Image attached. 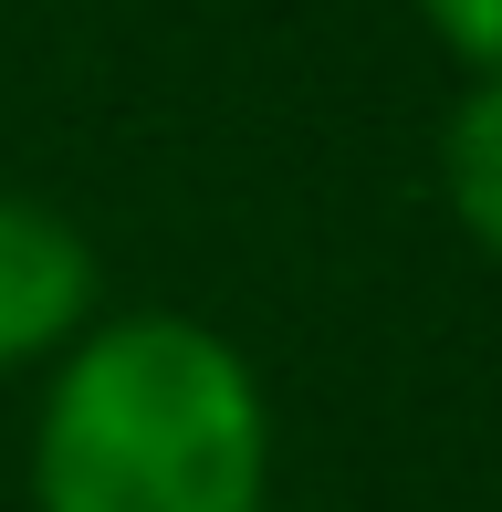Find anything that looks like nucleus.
Masks as SVG:
<instances>
[{
  "mask_svg": "<svg viewBox=\"0 0 502 512\" xmlns=\"http://www.w3.org/2000/svg\"><path fill=\"white\" fill-rule=\"evenodd\" d=\"M32 512H272L262 366L199 314H95L42 366Z\"/></svg>",
  "mask_w": 502,
  "mask_h": 512,
  "instance_id": "f257e3e1",
  "label": "nucleus"
},
{
  "mask_svg": "<svg viewBox=\"0 0 502 512\" xmlns=\"http://www.w3.org/2000/svg\"><path fill=\"white\" fill-rule=\"evenodd\" d=\"M95 314H105V262L74 230V209L0 189V377H42Z\"/></svg>",
  "mask_w": 502,
  "mask_h": 512,
  "instance_id": "f03ea898",
  "label": "nucleus"
},
{
  "mask_svg": "<svg viewBox=\"0 0 502 512\" xmlns=\"http://www.w3.org/2000/svg\"><path fill=\"white\" fill-rule=\"evenodd\" d=\"M440 199L461 220V241L502 262V74H471L461 105L440 126Z\"/></svg>",
  "mask_w": 502,
  "mask_h": 512,
  "instance_id": "7ed1b4c3",
  "label": "nucleus"
},
{
  "mask_svg": "<svg viewBox=\"0 0 502 512\" xmlns=\"http://www.w3.org/2000/svg\"><path fill=\"white\" fill-rule=\"evenodd\" d=\"M461 74H502V0H408Z\"/></svg>",
  "mask_w": 502,
  "mask_h": 512,
  "instance_id": "20e7f679",
  "label": "nucleus"
}]
</instances>
